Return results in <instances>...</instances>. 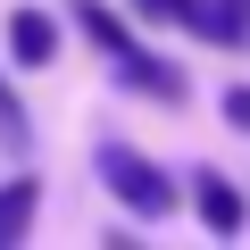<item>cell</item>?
Segmentation results:
<instances>
[{
    "instance_id": "1",
    "label": "cell",
    "mask_w": 250,
    "mask_h": 250,
    "mask_svg": "<svg viewBox=\"0 0 250 250\" xmlns=\"http://www.w3.org/2000/svg\"><path fill=\"white\" fill-rule=\"evenodd\" d=\"M100 184L117 192V208H134V217H167L175 208V175H159L142 150H125V142H100Z\"/></svg>"
},
{
    "instance_id": "2",
    "label": "cell",
    "mask_w": 250,
    "mask_h": 250,
    "mask_svg": "<svg viewBox=\"0 0 250 250\" xmlns=\"http://www.w3.org/2000/svg\"><path fill=\"white\" fill-rule=\"evenodd\" d=\"M192 208H200V225H208V233H225V242H233V233H242V217H250V208H242V192H233L217 167H200V175H192Z\"/></svg>"
},
{
    "instance_id": "3",
    "label": "cell",
    "mask_w": 250,
    "mask_h": 250,
    "mask_svg": "<svg viewBox=\"0 0 250 250\" xmlns=\"http://www.w3.org/2000/svg\"><path fill=\"white\" fill-rule=\"evenodd\" d=\"M50 50H59V25H50L42 9H17V17H9V59H17V67H50Z\"/></svg>"
},
{
    "instance_id": "4",
    "label": "cell",
    "mask_w": 250,
    "mask_h": 250,
    "mask_svg": "<svg viewBox=\"0 0 250 250\" xmlns=\"http://www.w3.org/2000/svg\"><path fill=\"white\" fill-rule=\"evenodd\" d=\"M34 208H42V184H34V175H17V184H0V242H25Z\"/></svg>"
},
{
    "instance_id": "5",
    "label": "cell",
    "mask_w": 250,
    "mask_h": 250,
    "mask_svg": "<svg viewBox=\"0 0 250 250\" xmlns=\"http://www.w3.org/2000/svg\"><path fill=\"white\" fill-rule=\"evenodd\" d=\"M125 83H134V92H150V100H175V108H184V75H175L167 59H142V50H125Z\"/></svg>"
},
{
    "instance_id": "6",
    "label": "cell",
    "mask_w": 250,
    "mask_h": 250,
    "mask_svg": "<svg viewBox=\"0 0 250 250\" xmlns=\"http://www.w3.org/2000/svg\"><path fill=\"white\" fill-rule=\"evenodd\" d=\"M208 42H250V0H200V25Z\"/></svg>"
},
{
    "instance_id": "7",
    "label": "cell",
    "mask_w": 250,
    "mask_h": 250,
    "mask_svg": "<svg viewBox=\"0 0 250 250\" xmlns=\"http://www.w3.org/2000/svg\"><path fill=\"white\" fill-rule=\"evenodd\" d=\"M75 25H83V34H92L100 50H125V25H117V17L100 9V0H75Z\"/></svg>"
},
{
    "instance_id": "8",
    "label": "cell",
    "mask_w": 250,
    "mask_h": 250,
    "mask_svg": "<svg viewBox=\"0 0 250 250\" xmlns=\"http://www.w3.org/2000/svg\"><path fill=\"white\" fill-rule=\"evenodd\" d=\"M150 25H200V0H134Z\"/></svg>"
},
{
    "instance_id": "9",
    "label": "cell",
    "mask_w": 250,
    "mask_h": 250,
    "mask_svg": "<svg viewBox=\"0 0 250 250\" xmlns=\"http://www.w3.org/2000/svg\"><path fill=\"white\" fill-rule=\"evenodd\" d=\"M0 142H25V108H17L9 83H0Z\"/></svg>"
},
{
    "instance_id": "10",
    "label": "cell",
    "mask_w": 250,
    "mask_h": 250,
    "mask_svg": "<svg viewBox=\"0 0 250 250\" xmlns=\"http://www.w3.org/2000/svg\"><path fill=\"white\" fill-rule=\"evenodd\" d=\"M225 117H233V125H250V92H242V83L225 92Z\"/></svg>"
}]
</instances>
